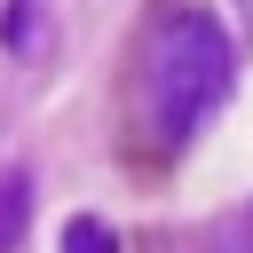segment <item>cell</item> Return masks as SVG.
Listing matches in <instances>:
<instances>
[{
  "label": "cell",
  "instance_id": "2",
  "mask_svg": "<svg viewBox=\"0 0 253 253\" xmlns=\"http://www.w3.org/2000/svg\"><path fill=\"white\" fill-rule=\"evenodd\" d=\"M24 229H32V174L8 166V174H0V253H16Z\"/></svg>",
  "mask_w": 253,
  "mask_h": 253
},
{
  "label": "cell",
  "instance_id": "4",
  "mask_svg": "<svg viewBox=\"0 0 253 253\" xmlns=\"http://www.w3.org/2000/svg\"><path fill=\"white\" fill-rule=\"evenodd\" d=\"M63 253H119V237H111V221L71 213V221H63Z\"/></svg>",
  "mask_w": 253,
  "mask_h": 253
},
{
  "label": "cell",
  "instance_id": "1",
  "mask_svg": "<svg viewBox=\"0 0 253 253\" xmlns=\"http://www.w3.org/2000/svg\"><path fill=\"white\" fill-rule=\"evenodd\" d=\"M229 79H237V47L229 32L190 8V16H166L150 55H142V119L158 142H190L221 103H229Z\"/></svg>",
  "mask_w": 253,
  "mask_h": 253
},
{
  "label": "cell",
  "instance_id": "3",
  "mask_svg": "<svg viewBox=\"0 0 253 253\" xmlns=\"http://www.w3.org/2000/svg\"><path fill=\"white\" fill-rule=\"evenodd\" d=\"M0 47H8V55H32V47H40V0H8V16H0Z\"/></svg>",
  "mask_w": 253,
  "mask_h": 253
},
{
  "label": "cell",
  "instance_id": "5",
  "mask_svg": "<svg viewBox=\"0 0 253 253\" xmlns=\"http://www.w3.org/2000/svg\"><path fill=\"white\" fill-rule=\"evenodd\" d=\"M213 253H253V206H245V213L221 229V245H213Z\"/></svg>",
  "mask_w": 253,
  "mask_h": 253
}]
</instances>
